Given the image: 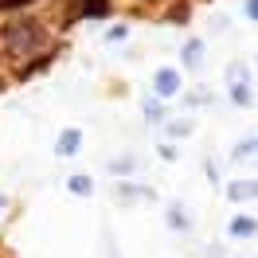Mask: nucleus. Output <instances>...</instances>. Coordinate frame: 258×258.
I'll use <instances>...</instances> for the list:
<instances>
[{"label":"nucleus","mask_w":258,"mask_h":258,"mask_svg":"<svg viewBox=\"0 0 258 258\" xmlns=\"http://www.w3.org/2000/svg\"><path fill=\"white\" fill-rule=\"evenodd\" d=\"M168 223L176 227V231H188V227H192V223H188V215H184L180 208H168Z\"/></svg>","instance_id":"6e6552de"},{"label":"nucleus","mask_w":258,"mask_h":258,"mask_svg":"<svg viewBox=\"0 0 258 258\" xmlns=\"http://www.w3.org/2000/svg\"><path fill=\"white\" fill-rule=\"evenodd\" d=\"M227 231H231L235 239H250V235H258V219H250V215H235V219L227 223Z\"/></svg>","instance_id":"20e7f679"},{"label":"nucleus","mask_w":258,"mask_h":258,"mask_svg":"<svg viewBox=\"0 0 258 258\" xmlns=\"http://www.w3.org/2000/svg\"><path fill=\"white\" fill-rule=\"evenodd\" d=\"M79 149H82V129H63V133H59L55 153H59V157H75Z\"/></svg>","instance_id":"7ed1b4c3"},{"label":"nucleus","mask_w":258,"mask_h":258,"mask_svg":"<svg viewBox=\"0 0 258 258\" xmlns=\"http://www.w3.org/2000/svg\"><path fill=\"white\" fill-rule=\"evenodd\" d=\"M242 12H246V16L258 24V0H246V4H242Z\"/></svg>","instance_id":"f8f14e48"},{"label":"nucleus","mask_w":258,"mask_h":258,"mask_svg":"<svg viewBox=\"0 0 258 258\" xmlns=\"http://www.w3.org/2000/svg\"><path fill=\"white\" fill-rule=\"evenodd\" d=\"M153 90H157V98L180 94V75L172 71V67H161V71H157V79H153Z\"/></svg>","instance_id":"f03ea898"},{"label":"nucleus","mask_w":258,"mask_h":258,"mask_svg":"<svg viewBox=\"0 0 258 258\" xmlns=\"http://www.w3.org/2000/svg\"><path fill=\"white\" fill-rule=\"evenodd\" d=\"M200 55H204V43H200V39H188V43H184V67L196 71V67H200Z\"/></svg>","instance_id":"0eeeda50"},{"label":"nucleus","mask_w":258,"mask_h":258,"mask_svg":"<svg viewBox=\"0 0 258 258\" xmlns=\"http://www.w3.org/2000/svg\"><path fill=\"white\" fill-rule=\"evenodd\" d=\"M145 117H149V121H161L164 113H161V106H157V102H149V106H145Z\"/></svg>","instance_id":"9b49d317"},{"label":"nucleus","mask_w":258,"mask_h":258,"mask_svg":"<svg viewBox=\"0 0 258 258\" xmlns=\"http://www.w3.org/2000/svg\"><path fill=\"white\" fill-rule=\"evenodd\" d=\"M231 98L246 106V102H250V86H246V82H231Z\"/></svg>","instance_id":"1a4fd4ad"},{"label":"nucleus","mask_w":258,"mask_h":258,"mask_svg":"<svg viewBox=\"0 0 258 258\" xmlns=\"http://www.w3.org/2000/svg\"><path fill=\"white\" fill-rule=\"evenodd\" d=\"M67 188H71L75 196H90V192H94V180L86 176V172H75V176L67 180Z\"/></svg>","instance_id":"423d86ee"},{"label":"nucleus","mask_w":258,"mask_h":258,"mask_svg":"<svg viewBox=\"0 0 258 258\" xmlns=\"http://www.w3.org/2000/svg\"><path fill=\"white\" fill-rule=\"evenodd\" d=\"M168 133L184 137V133H192V121H168Z\"/></svg>","instance_id":"9d476101"},{"label":"nucleus","mask_w":258,"mask_h":258,"mask_svg":"<svg viewBox=\"0 0 258 258\" xmlns=\"http://www.w3.org/2000/svg\"><path fill=\"white\" fill-rule=\"evenodd\" d=\"M0 208H4V196H0Z\"/></svg>","instance_id":"ddd939ff"},{"label":"nucleus","mask_w":258,"mask_h":258,"mask_svg":"<svg viewBox=\"0 0 258 258\" xmlns=\"http://www.w3.org/2000/svg\"><path fill=\"white\" fill-rule=\"evenodd\" d=\"M0 39H4V51H12V55H35V51L43 47L47 32H43V24H39V20L16 16V20H8V24H4Z\"/></svg>","instance_id":"f257e3e1"},{"label":"nucleus","mask_w":258,"mask_h":258,"mask_svg":"<svg viewBox=\"0 0 258 258\" xmlns=\"http://www.w3.org/2000/svg\"><path fill=\"white\" fill-rule=\"evenodd\" d=\"M231 200H258V180H235L231 188H227Z\"/></svg>","instance_id":"39448f33"}]
</instances>
